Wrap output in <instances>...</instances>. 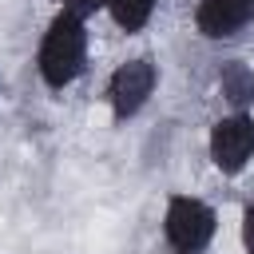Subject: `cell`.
Wrapping results in <instances>:
<instances>
[{
	"label": "cell",
	"instance_id": "9c48e42d",
	"mask_svg": "<svg viewBox=\"0 0 254 254\" xmlns=\"http://www.w3.org/2000/svg\"><path fill=\"white\" fill-rule=\"evenodd\" d=\"M103 4H107V0H64V8H67V12H75V16H83V20H87L91 12H99Z\"/></svg>",
	"mask_w": 254,
	"mask_h": 254
},
{
	"label": "cell",
	"instance_id": "8992f818",
	"mask_svg": "<svg viewBox=\"0 0 254 254\" xmlns=\"http://www.w3.org/2000/svg\"><path fill=\"white\" fill-rule=\"evenodd\" d=\"M218 95L234 111H250L254 107V67L242 60H226L218 67Z\"/></svg>",
	"mask_w": 254,
	"mask_h": 254
},
{
	"label": "cell",
	"instance_id": "3957f363",
	"mask_svg": "<svg viewBox=\"0 0 254 254\" xmlns=\"http://www.w3.org/2000/svg\"><path fill=\"white\" fill-rule=\"evenodd\" d=\"M155 83H159V67H155L151 56H131V60H123V64L111 71L107 91H103V95H107V107H111V119H115V123L135 119V115L151 103Z\"/></svg>",
	"mask_w": 254,
	"mask_h": 254
},
{
	"label": "cell",
	"instance_id": "5b68a950",
	"mask_svg": "<svg viewBox=\"0 0 254 254\" xmlns=\"http://www.w3.org/2000/svg\"><path fill=\"white\" fill-rule=\"evenodd\" d=\"M254 20V0H198L194 28L202 40H230Z\"/></svg>",
	"mask_w": 254,
	"mask_h": 254
},
{
	"label": "cell",
	"instance_id": "6da1fadb",
	"mask_svg": "<svg viewBox=\"0 0 254 254\" xmlns=\"http://www.w3.org/2000/svg\"><path fill=\"white\" fill-rule=\"evenodd\" d=\"M87 67V20L60 8L44 36H40V48H36V71L44 79V87L52 91H64L71 87Z\"/></svg>",
	"mask_w": 254,
	"mask_h": 254
},
{
	"label": "cell",
	"instance_id": "7a4b0ae2",
	"mask_svg": "<svg viewBox=\"0 0 254 254\" xmlns=\"http://www.w3.org/2000/svg\"><path fill=\"white\" fill-rule=\"evenodd\" d=\"M218 230V214L210 202L194 198V194H171L167 198V210H163V238L171 250H183V254H202L210 246Z\"/></svg>",
	"mask_w": 254,
	"mask_h": 254
},
{
	"label": "cell",
	"instance_id": "ba28073f",
	"mask_svg": "<svg viewBox=\"0 0 254 254\" xmlns=\"http://www.w3.org/2000/svg\"><path fill=\"white\" fill-rule=\"evenodd\" d=\"M242 250L254 254V202H246L242 210Z\"/></svg>",
	"mask_w": 254,
	"mask_h": 254
},
{
	"label": "cell",
	"instance_id": "277c9868",
	"mask_svg": "<svg viewBox=\"0 0 254 254\" xmlns=\"http://www.w3.org/2000/svg\"><path fill=\"white\" fill-rule=\"evenodd\" d=\"M206 151L222 175H242L254 159V115L230 111V115L214 119V127L206 135Z\"/></svg>",
	"mask_w": 254,
	"mask_h": 254
},
{
	"label": "cell",
	"instance_id": "52a82bcc",
	"mask_svg": "<svg viewBox=\"0 0 254 254\" xmlns=\"http://www.w3.org/2000/svg\"><path fill=\"white\" fill-rule=\"evenodd\" d=\"M155 4L159 0H107L103 8H107V16L115 20V28L119 32H143L147 28V20L155 16Z\"/></svg>",
	"mask_w": 254,
	"mask_h": 254
},
{
	"label": "cell",
	"instance_id": "30bf717a",
	"mask_svg": "<svg viewBox=\"0 0 254 254\" xmlns=\"http://www.w3.org/2000/svg\"><path fill=\"white\" fill-rule=\"evenodd\" d=\"M175 254H183V250H175Z\"/></svg>",
	"mask_w": 254,
	"mask_h": 254
}]
</instances>
